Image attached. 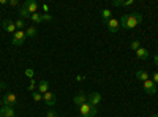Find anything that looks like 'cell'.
I'll list each match as a JSON object with an SVG mask.
<instances>
[{
  "mask_svg": "<svg viewBox=\"0 0 158 117\" xmlns=\"http://www.w3.org/2000/svg\"><path fill=\"white\" fill-rule=\"evenodd\" d=\"M142 22V15L141 13H133V15H123L120 18V27L122 29H136Z\"/></svg>",
  "mask_w": 158,
  "mask_h": 117,
  "instance_id": "cell-1",
  "label": "cell"
},
{
  "mask_svg": "<svg viewBox=\"0 0 158 117\" xmlns=\"http://www.w3.org/2000/svg\"><path fill=\"white\" fill-rule=\"evenodd\" d=\"M79 114H81V117H95L97 115V106H92L89 101H85L82 106H79Z\"/></svg>",
  "mask_w": 158,
  "mask_h": 117,
  "instance_id": "cell-2",
  "label": "cell"
},
{
  "mask_svg": "<svg viewBox=\"0 0 158 117\" xmlns=\"http://www.w3.org/2000/svg\"><path fill=\"white\" fill-rule=\"evenodd\" d=\"M25 41V30H16V33H13V46H21Z\"/></svg>",
  "mask_w": 158,
  "mask_h": 117,
  "instance_id": "cell-3",
  "label": "cell"
},
{
  "mask_svg": "<svg viewBox=\"0 0 158 117\" xmlns=\"http://www.w3.org/2000/svg\"><path fill=\"white\" fill-rule=\"evenodd\" d=\"M142 89H144V92L149 94V95H155L156 94V84L152 81V79H147V81H144L142 82Z\"/></svg>",
  "mask_w": 158,
  "mask_h": 117,
  "instance_id": "cell-4",
  "label": "cell"
},
{
  "mask_svg": "<svg viewBox=\"0 0 158 117\" xmlns=\"http://www.w3.org/2000/svg\"><path fill=\"white\" fill-rule=\"evenodd\" d=\"M16 103H18L16 94H13V92L5 94V97H3V106H11V108H15Z\"/></svg>",
  "mask_w": 158,
  "mask_h": 117,
  "instance_id": "cell-5",
  "label": "cell"
},
{
  "mask_svg": "<svg viewBox=\"0 0 158 117\" xmlns=\"http://www.w3.org/2000/svg\"><path fill=\"white\" fill-rule=\"evenodd\" d=\"M43 101L46 103L48 106H54L56 103H57V97H56L54 92H51V90H49V92H46V94L43 95Z\"/></svg>",
  "mask_w": 158,
  "mask_h": 117,
  "instance_id": "cell-6",
  "label": "cell"
},
{
  "mask_svg": "<svg viewBox=\"0 0 158 117\" xmlns=\"http://www.w3.org/2000/svg\"><path fill=\"white\" fill-rule=\"evenodd\" d=\"M87 101L90 103L92 106H98L100 103H101V94H98V92H90L89 97H87Z\"/></svg>",
  "mask_w": 158,
  "mask_h": 117,
  "instance_id": "cell-7",
  "label": "cell"
},
{
  "mask_svg": "<svg viewBox=\"0 0 158 117\" xmlns=\"http://www.w3.org/2000/svg\"><path fill=\"white\" fill-rule=\"evenodd\" d=\"M106 25H108V30H109L111 33H115L118 29H120V21H117V19L111 18V19L106 22Z\"/></svg>",
  "mask_w": 158,
  "mask_h": 117,
  "instance_id": "cell-8",
  "label": "cell"
},
{
  "mask_svg": "<svg viewBox=\"0 0 158 117\" xmlns=\"http://www.w3.org/2000/svg\"><path fill=\"white\" fill-rule=\"evenodd\" d=\"M0 117H16V111L11 106H2L0 108Z\"/></svg>",
  "mask_w": 158,
  "mask_h": 117,
  "instance_id": "cell-9",
  "label": "cell"
},
{
  "mask_svg": "<svg viewBox=\"0 0 158 117\" xmlns=\"http://www.w3.org/2000/svg\"><path fill=\"white\" fill-rule=\"evenodd\" d=\"M2 25H3V30L8 32V33H16V30H18L15 21H8V19H6V21H3Z\"/></svg>",
  "mask_w": 158,
  "mask_h": 117,
  "instance_id": "cell-10",
  "label": "cell"
},
{
  "mask_svg": "<svg viewBox=\"0 0 158 117\" xmlns=\"http://www.w3.org/2000/svg\"><path fill=\"white\" fill-rule=\"evenodd\" d=\"M87 101V97L82 94V92H79V94H76L74 95V98H73V103H74V106L76 108H79V106H82L84 103Z\"/></svg>",
  "mask_w": 158,
  "mask_h": 117,
  "instance_id": "cell-11",
  "label": "cell"
},
{
  "mask_svg": "<svg viewBox=\"0 0 158 117\" xmlns=\"http://www.w3.org/2000/svg\"><path fill=\"white\" fill-rule=\"evenodd\" d=\"M24 8H27L30 15H33V13H36V10H38V3L35 2V0H27V2L24 3Z\"/></svg>",
  "mask_w": 158,
  "mask_h": 117,
  "instance_id": "cell-12",
  "label": "cell"
},
{
  "mask_svg": "<svg viewBox=\"0 0 158 117\" xmlns=\"http://www.w3.org/2000/svg\"><path fill=\"white\" fill-rule=\"evenodd\" d=\"M36 90H38L41 95H44L46 92H49V82H48L46 79H41V81L38 82V89H36Z\"/></svg>",
  "mask_w": 158,
  "mask_h": 117,
  "instance_id": "cell-13",
  "label": "cell"
},
{
  "mask_svg": "<svg viewBox=\"0 0 158 117\" xmlns=\"http://www.w3.org/2000/svg\"><path fill=\"white\" fill-rule=\"evenodd\" d=\"M136 57L139 59V60H146V59H149V51L146 49V48H139L138 51H136Z\"/></svg>",
  "mask_w": 158,
  "mask_h": 117,
  "instance_id": "cell-14",
  "label": "cell"
},
{
  "mask_svg": "<svg viewBox=\"0 0 158 117\" xmlns=\"http://www.w3.org/2000/svg\"><path fill=\"white\" fill-rule=\"evenodd\" d=\"M136 79L141 81V82H144V81L150 79V76H149V73H147L146 70H138V71H136Z\"/></svg>",
  "mask_w": 158,
  "mask_h": 117,
  "instance_id": "cell-15",
  "label": "cell"
},
{
  "mask_svg": "<svg viewBox=\"0 0 158 117\" xmlns=\"http://www.w3.org/2000/svg\"><path fill=\"white\" fill-rule=\"evenodd\" d=\"M111 18H112V13H111V10H108V8H103V10H101V19H103V22L106 24Z\"/></svg>",
  "mask_w": 158,
  "mask_h": 117,
  "instance_id": "cell-16",
  "label": "cell"
},
{
  "mask_svg": "<svg viewBox=\"0 0 158 117\" xmlns=\"http://www.w3.org/2000/svg\"><path fill=\"white\" fill-rule=\"evenodd\" d=\"M33 36H36V27L30 25V27L25 29V38H33Z\"/></svg>",
  "mask_w": 158,
  "mask_h": 117,
  "instance_id": "cell-17",
  "label": "cell"
},
{
  "mask_svg": "<svg viewBox=\"0 0 158 117\" xmlns=\"http://www.w3.org/2000/svg\"><path fill=\"white\" fill-rule=\"evenodd\" d=\"M30 21L33 22V24H41L43 22V19H41V15H40V13H33V15L30 16Z\"/></svg>",
  "mask_w": 158,
  "mask_h": 117,
  "instance_id": "cell-18",
  "label": "cell"
},
{
  "mask_svg": "<svg viewBox=\"0 0 158 117\" xmlns=\"http://www.w3.org/2000/svg\"><path fill=\"white\" fill-rule=\"evenodd\" d=\"M19 15H21V19H24V21H25V19H30V16H32L30 13H29V10L24 8V6L19 10Z\"/></svg>",
  "mask_w": 158,
  "mask_h": 117,
  "instance_id": "cell-19",
  "label": "cell"
},
{
  "mask_svg": "<svg viewBox=\"0 0 158 117\" xmlns=\"http://www.w3.org/2000/svg\"><path fill=\"white\" fill-rule=\"evenodd\" d=\"M15 24H16V29L18 30H24V27L27 25V22H25L24 19H18V21H15Z\"/></svg>",
  "mask_w": 158,
  "mask_h": 117,
  "instance_id": "cell-20",
  "label": "cell"
},
{
  "mask_svg": "<svg viewBox=\"0 0 158 117\" xmlns=\"http://www.w3.org/2000/svg\"><path fill=\"white\" fill-rule=\"evenodd\" d=\"M36 87H38V82H36V81H33V79H30V84H29V92H35Z\"/></svg>",
  "mask_w": 158,
  "mask_h": 117,
  "instance_id": "cell-21",
  "label": "cell"
},
{
  "mask_svg": "<svg viewBox=\"0 0 158 117\" xmlns=\"http://www.w3.org/2000/svg\"><path fill=\"white\" fill-rule=\"evenodd\" d=\"M130 48H131V49H133V51H135V52H136V51H138V49L141 48V44H139V41H138V40H135V41H131V44H130Z\"/></svg>",
  "mask_w": 158,
  "mask_h": 117,
  "instance_id": "cell-22",
  "label": "cell"
},
{
  "mask_svg": "<svg viewBox=\"0 0 158 117\" xmlns=\"http://www.w3.org/2000/svg\"><path fill=\"white\" fill-rule=\"evenodd\" d=\"M33 74H35L33 68H27V70H25V76H27L29 79H33Z\"/></svg>",
  "mask_w": 158,
  "mask_h": 117,
  "instance_id": "cell-23",
  "label": "cell"
},
{
  "mask_svg": "<svg viewBox=\"0 0 158 117\" xmlns=\"http://www.w3.org/2000/svg\"><path fill=\"white\" fill-rule=\"evenodd\" d=\"M33 100L35 101H43V95L40 92H33Z\"/></svg>",
  "mask_w": 158,
  "mask_h": 117,
  "instance_id": "cell-24",
  "label": "cell"
},
{
  "mask_svg": "<svg viewBox=\"0 0 158 117\" xmlns=\"http://www.w3.org/2000/svg\"><path fill=\"white\" fill-rule=\"evenodd\" d=\"M46 117H59V114H57L56 111H52V109H49V111L46 112Z\"/></svg>",
  "mask_w": 158,
  "mask_h": 117,
  "instance_id": "cell-25",
  "label": "cell"
},
{
  "mask_svg": "<svg viewBox=\"0 0 158 117\" xmlns=\"http://www.w3.org/2000/svg\"><path fill=\"white\" fill-rule=\"evenodd\" d=\"M150 79H152V81H153L155 84H158V71H155V73H153V74L150 76Z\"/></svg>",
  "mask_w": 158,
  "mask_h": 117,
  "instance_id": "cell-26",
  "label": "cell"
},
{
  "mask_svg": "<svg viewBox=\"0 0 158 117\" xmlns=\"http://www.w3.org/2000/svg\"><path fill=\"white\" fill-rule=\"evenodd\" d=\"M135 3V0H125V2H123V5L122 6H131V5H133Z\"/></svg>",
  "mask_w": 158,
  "mask_h": 117,
  "instance_id": "cell-27",
  "label": "cell"
},
{
  "mask_svg": "<svg viewBox=\"0 0 158 117\" xmlns=\"http://www.w3.org/2000/svg\"><path fill=\"white\" fill-rule=\"evenodd\" d=\"M41 19L43 21H52V16L51 15H41Z\"/></svg>",
  "mask_w": 158,
  "mask_h": 117,
  "instance_id": "cell-28",
  "label": "cell"
},
{
  "mask_svg": "<svg viewBox=\"0 0 158 117\" xmlns=\"http://www.w3.org/2000/svg\"><path fill=\"white\" fill-rule=\"evenodd\" d=\"M8 5H10V6H18V5H19V2H18V0H10Z\"/></svg>",
  "mask_w": 158,
  "mask_h": 117,
  "instance_id": "cell-29",
  "label": "cell"
},
{
  "mask_svg": "<svg viewBox=\"0 0 158 117\" xmlns=\"http://www.w3.org/2000/svg\"><path fill=\"white\" fill-rule=\"evenodd\" d=\"M112 5H114V6H122V5H123V2H122V0H114Z\"/></svg>",
  "mask_w": 158,
  "mask_h": 117,
  "instance_id": "cell-30",
  "label": "cell"
},
{
  "mask_svg": "<svg viewBox=\"0 0 158 117\" xmlns=\"http://www.w3.org/2000/svg\"><path fill=\"white\" fill-rule=\"evenodd\" d=\"M76 81H77V82H82V81H85V76H82V74L76 76Z\"/></svg>",
  "mask_w": 158,
  "mask_h": 117,
  "instance_id": "cell-31",
  "label": "cell"
},
{
  "mask_svg": "<svg viewBox=\"0 0 158 117\" xmlns=\"http://www.w3.org/2000/svg\"><path fill=\"white\" fill-rule=\"evenodd\" d=\"M3 89H6V84H5V82H2V81H0V90H3Z\"/></svg>",
  "mask_w": 158,
  "mask_h": 117,
  "instance_id": "cell-32",
  "label": "cell"
},
{
  "mask_svg": "<svg viewBox=\"0 0 158 117\" xmlns=\"http://www.w3.org/2000/svg\"><path fill=\"white\" fill-rule=\"evenodd\" d=\"M41 8H43V11H46V13H48V11H49V6H48V5H43V6H41Z\"/></svg>",
  "mask_w": 158,
  "mask_h": 117,
  "instance_id": "cell-33",
  "label": "cell"
},
{
  "mask_svg": "<svg viewBox=\"0 0 158 117\" xmlns=\"http://www.w3.org/2000/svg\"><path fill=\"white\" fill-rule=\"evenodd\" d=\"M0 5H8V0H0Z\"/></svg>",
  "mask_w": 158,
  "mask_h": 117,
  "instance_id": "cell-34",
  "label": "cell"
},
{
  "mask_svg": "<svg viewBox=\"0 0 158 117\" xmlns=\"http://www.w3.org/2000/svg\"><path fill=\"white\" fill-rule=\"evenodd\" d=\"M155 65H156V67H158V54L155 56Z\"/></svg>",
  "mask_w": 158,
  "mask_h": 117,
  "instance_id": "cell-35",
  "label": "cell"
},
{
  "mask_svg": "<svg viewBox=\"0 0 158 117\" xmlns=\"http://www.w3.org/2000/svg\"><path fill=\"white\" fill-rule=\"evenodd\" d=\"M152 117H158V114H152Z\"/></svg>",
  "mask_w": 158,
  "mask_h": 117,
  "instance_id": "cell-36",
  "label": "cell"
}]
</instances>
